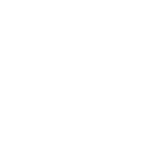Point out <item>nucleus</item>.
Here are the masks:
<instances>
[]
</instances>
